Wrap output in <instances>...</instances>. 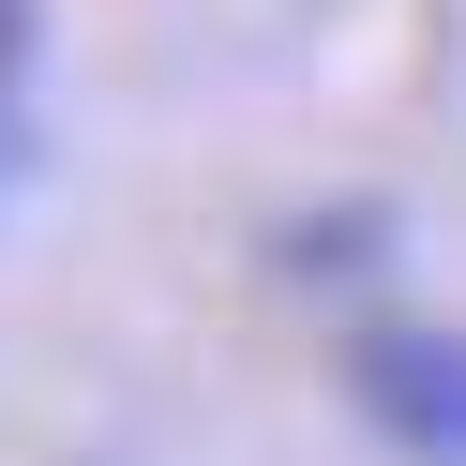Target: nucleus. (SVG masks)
Instances as JSON below:
<instances>
[{"label":"nucleus","instance_id":"obj_1","mask_svg":"<svg viewBox=\"0 0 466 466\" xmlns=\"http://www.w3.org/2000/svg\"><path fill=\"white\" fill-rule=\"evenodd\" d=\"M346 391L406 466H466V331H376L346 361Z\"/></svg>","mask_w":466,"mask_h":466},{"label":"nucleus","instance_id":"obj_2","mask_svg":"<svg viewBox=\"0 0 466 466\" xmlns=\"http://www.w3.org/2000/svg\"><path fill=\"white\" fill-rule=\"evenodd\" d=\"M15 61H31V0H0V76H15Z\"/></svg>","mask_w":466,"mask_h":466}]
</instances>
